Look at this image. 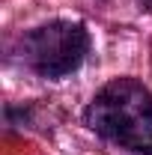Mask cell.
Masks as SVG:
<instances>
[{
	"mask_svg": "<svg viewBox=\"0 0 152 155\" xmlns=\"http://www.w3.org/2000/svg\"><path fill=\"white\" fill-rule=\"evenodd\" d=\"M146 3H149V9H152V0H146Z\"/></svg>",
	"mask_w": 152,
	"mask_h": 155,
	"instance_id": "3",
	"label": "cell"
},
{
	"mask_svg": "<svg viewBox=\"0 0 152 155\" xmlns=\"http://www.w3.org/2000/svg\"><path fill=\"white\" fill-rule=\"evenodd\" d=\"M98 137L137 155H152V93L134 78L104 84L84 110Z\"/></svg>",
	"mask_w": 152,
	"mask_h": 155,
	"instance_id": "1",
	"label": "cell"
},
{
	"mask_svg": "<svg viewBox=\"0 0 152 155\" xmlns=\"http://www.w3.org/2000/svg\"><path fill=\"white\" fill-rule=\"evenodd\" d=\"M90 51V33L72 21H48L24 36V60L42 78H69Z\"/></svg>",
	"mask_w": 152,
	"mask_h": 155,
	"instance_id": "2",
	"label": "cell"
}]
</instances>
